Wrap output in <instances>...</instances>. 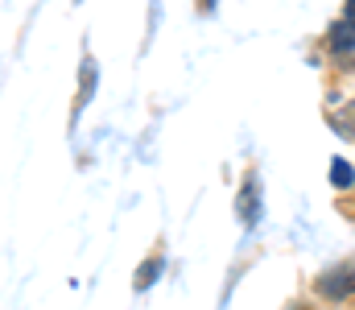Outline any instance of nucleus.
Returning <instances> with one entry per match:
<instances>
[{
	"mask_svg": "<svg viewBox=\"0 0 355 310\" xmlns=\"http://www.w3.org/2000/svg\"><path fill=\"white\" fill-rule=\"evenodd\" d=\"M198 12H207V17H211V12H215V0H198Z\"/></svg>",
	"mask_w": 355,
	"mask_h": 310,
	"instance_id": "nucleus-9",
	"label": "nucleus"
},
{
	"mask_svg": "<svg viewBox=\"0 0 355 310\" xmlns=\"http://www.w3.org/2000/svg\"><path fill=\"white\" fill-rule=\"evenodd\" d=\"M331 54H339V58H347L352 62V54H355V29L347 25V21H339V25H331Z\"/></svg>",
	"mask_w": 355,
	"mask_h": 310,
	"instance_id": "nucleus-3",
	"label": "nucleus"
},
{
	"mask_svg": "<svg viewBox=\"0 0 355 310\" xmlns=\"http://www.w3.org/2000/svg\"><path fill=\"white\" fill-rule=\"evenodd\" d=\"M91 87H95V62L83 58V71H79V103L91 100Z\"/></svg>",
	"mask_w": 355,
	"mask_h": 310,
	"instance_id": "nucleus-7",
	"label": "nucleus"
},
{
	"mask_svg": "<svg viewBox=\"0 0 355 310\" xmlns=\"http://www.w3.org/2000/svg\"><path fill=\"white\" fill-rule=\"evenodd\" d=\"M343 21L355 29V0H347V4H343Z\"/></svg>",
	"mask_w": 355,
	"mask_h": 310,
	"instance_id": "nucleus-8",
	"label": "nucleus"
},
{
	"mask_svg": "<svg viewBox=\"0 0 355 310\" xmlns=\"http://www.w3.org/2000/svg\"><path fill=\"white\" fill-rule=\"evenodd\" d=\"M289 310H310V307H302V302H293V307H289Z\"/></svg>",
	"mask_w": 355,
	"mask_h": 310,
	"instance_id": "nucleus-10",
	"label": "nucleus"
},
{
	"mask_svg": "<svg viewBox=\"0 0 355 310\" xmlns=\"http://www.w3.org/2000/svg\"><path fill=\"white\" fill-rule=\"evenodd\" d=\"M314 290L322 294V298H347V294H355V261H339L335 269H327L318 282H314Z\"/></svg>",
	"mask_w": 355,
	"mask_h": 310,
	"instance_id": "nucleus-1",
	"label": "nucleus"
},
{
	"mask_svg": "<svg viewBox=\"0 0 355 310\" xmlns=\"http://www.w3.org/2000/svg\"><path fill=\"white\" fill-rule=\"evenodd\" d=\"M162 269H166V261H162V257L145 261V265L137 269V282H132V286H137V294H145V290H149V286H153V282L162 277Z\"/></svg>",
	"mask_w": 355,
	"mask_h": 310,
	"instance_id": "nucleus-4",
	"label": "nucleus"
},
{
	"mask_svg": "<svg viewBox=\"0 0 355 310\" xmlns=\"http://www.w3.org/2000/svg\"><path fill=\"white\" fill-rule=\"evenodd\" d=\"M335 132L347 137V141H355V100H347L339 112H335Z\"/></svg>",
	"mask_w": 355,
	"mask_h": 310,
	"instance_id": "nucleus-5",
	"label": "nucleus"
},
{
	"mask_svg": "<svg viewBox=\"0 0 355 310\" xmlns=\"http://www.w3.org/2000/svg\"><path fill=\"white\" fill-rule=\"evenodd\" d=\"M240 219H244V227H257V219H261V182H257V174H248L244 178V187H240Z\"/></svg>",
	"mask_w": 355,
	"mask_h": 310,
	"instance_id": "nucleus-2",
	"label": "nucleus"
},
{
	"mask_svg": "<svg viewBox=\"0 0 355 310\" xmlns=\"http://www.w3.org/2000/svg\"><path fill=\"white\" fill-rule=\"evenodd\" d=\"M331 182H335L339 191H347V187L355 182V170H352V162H343V157H335V162H331Z\"/></svg>",
	"mask_w": 355,
	"mask_h": 310,
	"instance_id": "nucleus-6",
	"label": "nucleus"
}]
</instances>
